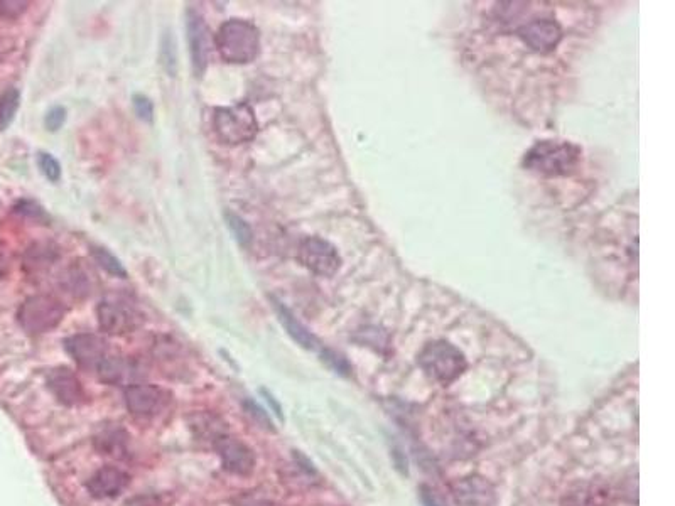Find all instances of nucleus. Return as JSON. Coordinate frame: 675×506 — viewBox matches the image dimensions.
I'll return each mask as SVG.
<instances>
[{"mask_svg": "<svg viewBox=\"0 0 675 506\" xmlns=\"http://www.w3.org/2000/svg\"><path fill=\"white\" fill-rule=\"evenodd\" d=\"M583 149L567 140H539L525 152V169L546 178H561L576 173Z\"/></svg>", "mask_w": 675, "mask_h": 506, "instance_id": "obj_1", "label": "nucleus"}, {"mask_svg": "<svg viewBox=\"0 0 675 506\" xmlns=\"http://www.w3.org/2000/svg\"><path fill=\"white\" fill-rule=\"evenodd\" d=\"M213 43L223 61L232 65H247L259 56V29L252 22L230 19L216 31Z\"/></svg>", "mask_w": 675, "mask_h": 506, "instance_id": "obj_2", "label": "nucleus"}, {"mask_svg": "<svg viewBox=\"0 0 675 506\" xmlns=\"http://www.w3.org/2000/svg\"><path fill=\"white\" fill-rule=\"evenodd\" d=\"M419 367L434 382L449 385L466 372L468 361L459 348L449 341L438 340L427 343L422 348L419 353Z\"/></svg>", "mask_w": 675, "mask_h": 506, "instance_id": "obj_3", "label": "nucleus"}, {"mask_svg": "<svg viewBox=\"0 0 675 506\" xmlns=\"http://www.w3.org/2000/svg\"><path fill=\"white\" fill-rule=\"evenodd\" d=\"M213 129L223 144L240 146L252 142L257 137L259 122L252 105L240 102L232 107L216 108L213 115Z\"/></svg>", "mask_w": 675, "mask_h": 506, "instance_id": "obj_4", "label": "nucleus"}, {"mask_svg": "<svg viewBox=\"0 0 675 506\" xmlns=\"http://www.w3.org/2000/svg\"><path fill=\"white\" fill-rule=\"evenodd\" d=\"M66 309L60 299L49 294L27 297L17 311V321L29 334L53 331L65 319Z\"/></svg>", "mask_w": 675, "mask_h": 506, "instance_id": "obj_5", "label": "nucleus"}, {"mask_svg": "<svg viewBox=\"0 0 675 506\" xmlns=\"http://www.w3.org/2000/svg\"><path fill=\"white\" fill-rule=\"evenodd\" d=\"M97 318L100 329L107 334L122 336L141 328L144 314L124 297H107L97 307Z\"/></svg>", "mask_w": 675, "mask_h": 506, "instance_id": "obj_6", "label": "nucleus"}, {"mask_svg": "<svg viewBox=\"0 0 675 506\" xmlns=\"http://www.w3.org/2000/svg\"><path fill=\"white\" fill-rule=\"evenodd\" d=\"M297 259L319 277H333L341 267L340 253L335 245L319 237L304 238L297 250Z\"/></svg>", "mask_w": 675, "mask_h": 506, "instance_id": "obj_7", "label": "nucleus"}, {"mask_svg": "<svg viewBox=\"0 0 675 506\" xmlns=\"http://www.w3.org/2000/svg\"><path fill=\"white\" fill-rule=\"evenodd\" d=\"M171 400L164 388L151 383H135L124 390L125 407L137 419H152L166 409Z\"/></svg>", "mask_w": 675, "mask_h": 506, "instance_id": "obj_8", "label": "nucleus"}, {"mask_svg": "<svg viewBox=\"0 0 675 506\" xmlns=\"http://www.w3.org/2000/svg\"><path fill=\"white\" fill-rule=\"evenodd\" d=\"M211 447L222 461V468L227 473L235 474V476H249L254 473V451L237 437L225 434Z\"/></svg>", "mask_w": 675, "mask_h": 506, "instance_id": "obj_9", "label": "nucleus"}, {"mask_svg": "<svg viewBox=\"0 0 675 506\" xmlns=\"http://www.w3.org/2000/svg\"><path fill=\"white\" fill-rule=\"evenodd\" d=\"M65 350L78 367L97 370L108 356V343L98 334H73L70 338H66Z\"/></svg>", "mask_w": 675, "mask_h": 506, "instance_id": "obj_10", "label": "nucleus"}, {"mask_svg": "<svg viewBox=\"0 0 675 506\" xmlns=\"http://www.w3.org/2000/svg\"><path fill=\"white\" fill-rule=\"evenodd\" d=\"M186 34H188L189 56L196 76H203L210 60V29L200 12L189 9L186 14Z\"/></svg>", "mask_w": 675, "mask_h": 506, "instance_id": "obj_11", "label": "nucleus"}, {"mask_svg": "<svg viewBox=\"0 0 675 506\" xmlns=\"http://www.w3.org/2000/svg\"><path fill=\"white\" fill-rule=\"evenodd\" d=\"M520 41L535 53H552L562 41V27L554 19H534L517 29Z\"/></svg>", "mask_w": 675, "mask_h": 506, "instance_id": "obj_12", "label": "nucleus"}, {"mask_svg": "<svg viewBox=\"0 0 675 506\" xmlns=\"http://www.w3.org/2000/svg\"><path fill=\"white\" fill-rule=\"evenodd\" d=\"M454 503L458 506H497L498 495L490 481L473 474L451 486Z\"/></svg>", "mask_w": 675, "mask_h": 506, "instance_id": "obj_13", "label": "nucleus"}, {"mask_svg": "<svg viewBox=\"0 0 675 506\" xmlns=\"http://www.w3.org/2000/svg\"><path fill=\"white\" fill-rule=\"evenodd\" d=\"M130 485L127 471L117 466H103L97 469L87 481V490L97 500H112L122 495Z\"/></svg>", "mask_w": 675, "mask_h": 506, "instance_id": "obj_14", "label": "nucleus"}, {"mask_svg": "<svg viewBox=\"0 0 675 506\" xmlns=\"http://www.w3.org/2000/svg\"><path fill=\"white\" fill-rule=\"evenodd\" d=\"M98 377L108 385H135L142 377V368L137 361L125 358V356H110L100 363L97 368Z\"/></svg>", "mask_w": 675, "mask_h": 506, "instance_id": "obj_15", "label": "nucleus"}, {"mask_svg": "<svg viewBox=\"0 0 675 506\" xmlns=\"http://www.w3.org/2000/svg\"><path fill=\"white\" fill-rule=\"evenodd\" d=\"M49 392L66 407H75L85 402V390L75 373L68 368H56L48 375Z\"/></svg>", "mask_w": 675, "mask_h": 506, "instance_id": "obj_16", "label": "nucleus"}, {"mask_svg": "<svg viewBox=\"0 0 675 506\" xmlns=\"http://www.w3.org/2000/svg\"><path fill=\"white\" fill-rule=\"evenodd\" d=\"M615 491L601 481H588L566 491L564 506H613Z\"/></svg>", "mask_w": 675, "mask_h": 506, "instance_id": "obj_17", "label": "nucleus"}, {"mask_svg": "<svg viewBox=\"0 0 675 506\" xmlns=\"http://www.w3.org/2000/svg\"><path fill=\"white\" fill-rule=\"evenodd\" d=\"M188 426L198 441L208 442L210 446H213L220 437L230 434L227 422L213 412H195L189 415Z\"/></svg>", "mask_w": 675, "mask_h": 506, "instance_id": "obj_18", "label": "nucleus"}, {"mask_svg": "<svg viewBox=\"0 0 675 506\" xmlns=\"http://www.w3.org/2000/svg\"><path fill=\"white\" fill-rule=\"evenodd\" d=\"M270 301H272V307L276 311L277 319L281 321L282 326H284V329H286L287 334L291 336L292 340L296 341L297 345L306 348V350H318L319 341L316 340V336L303 323H299L296 316L281 301H277L274 297H270Z\"/></svg>", "mask_w": 675, "mask_h": 506, "instance_id": "obj_19", "label": "nucleus"}, {"mask_svg": "<svg viewBox=\"0 0 675 506\" xmlns=\"http://www.w3.org/2000/svg\"><path fill=\"white\" fill-rule=\"evenodd\" d=\"M58 259V248L51 243H36L29 248L24 259L27 274L39 275L49 270V267Z\"/></svg>", "mask_w": 675, "mask_h": 506, "instance_id": "obj_20", "label": "nucleus"}, {"mask_svg": "<svg viewBox=\"0 0 675 506\" xmlns=\"http://www.w3.org/2000/svg\"><path fill=\"white\" fill-rule=\"evenodd\" d=\"M159 61H161L162 68L169 76L174 78L178 75V44H176L173 31H166L162 36Z\"/></svg>", "mask_w": 675, "mask_h": 506, "instance_id": "obj_21", "label": "nucleus"}, {"mask_svg": "<svg viewBox=\"0 0 675 506\" xmlns=\"http://www.w3.org/2000/svg\"><path fill=\"white\" fill-rule=\"evenodd\" d=\"M65 284L68 291L75 296H88L92 292V277L87 269H83L81 265H71L68 272H66Z\"/></svg>", "mask_w": 675, "mask_h": 506, "instance_id": "obj_22", "label": "nucleus"}, {"mask_svg": "<svg viewBox=\"0 0 675 506\" xmlns=\"http://www.w3.org/2000/svg\"><path fill=\"white\" fill-rule=\"evenodd\" d=\"M21 105V93L17 88H7L0 95V130H6L16 117L17 110Z\"/></svg>", "mask_w": 675, "mask_h": 506, "instance_id": "obj_23", "label": "nucleus"}, {"mask_svg": "<svg viewBox=\"0 0 675 506\" xmlns=\"http://www.w3.org/2000/svg\"><path fill=\"white\" fill-rule=\"evenodd\" d=\"M125 441H127V436L124 432L119 431V429H112V431L102 432V436L95 439V444H97L98 451H102V454L122 456L127 451Z\"/></svg>", "mask_w": 675, "mask_h": 506, "instance_id": "obj_24", "label": "nucleus"}, {"mask_svg": "<svg viewBox=\"0 0 675 506\" xmlns=\"http://www.w3.org/2000/svg\"><path fill=\"white\" fill-rule=\"evenodd\" d=\"M90 250H92L93 260H95L107 274L114 275V277H120V279H127V270H125L124 264L115 257L114 253L108 252L107 248L103 247H92Z\"/></svg>", "mask_w": 675, "mask_h": 506, "instance_id": "obj_25", "label": "nucleus"}, {"mask_svg": "<svg viewBox=\"0 0 675 506\" xmlns=\"http://www.w3.org/2000/svg\"><path fill=\"white\" fill-rule=\"evenodd\" d=\"M225 220H227L228 228H230V232H232L233 237L237 240L238 245L249 247L252 240H254V232H252L249 223L243 220L242 216L235 215V213H227Z\"/></svg>", "mask_w": 675, "mask_h": 506, "instance_id": "obj_26", "label": "nucleus"}, {"mask_svg": "<svg viewBox=\"0 0 675 506\" xmlns=\"http://www.w3.org/2000/svg\"><path fill=\"white\" fill-rule=\"evenodd\" d=\"M38 166L43 173L44 178L48 179L49 183H58L61 179L60 162L56 161L48 152H39Z\"/></svg>", "mask_w": 675, "mask_h": 506, "instance_id": "obj_27", "label": "nucleus"}, {"mask_svg": "<svg viewBox=\"0 0 675 506\" xmlns=\"http://www.w3.org/2000/svg\"><path fill=\"white\" fill-rule=\"evenodd\" d=\"M321 360L328 365V367L333 368L336 373H340V375H350L351 373V367L350 363L346 361V358H343V356L338 355L336 351H331V350H323L321 351Z\"/></svg>", "mask_w": 675, "mask_h": 506, "instance_id": "obj_28", "label": "nucleus"}, {"mask_svg": "<svg viewBox=\"0 0 675 506\" xmlns=\"http://www.w3.org/2000/svg\"><path fill=\"white\" fill-rule=\"evenodd\" d=\"M243 407H245V412H247L257 424H260L262 429L274 431V426H272V420L269 419V415L265 414V410L262 409L260 405L255 404L254 400H245V402H243Z\"/></svg>", "mask_w": 675, "mask_h": 506, "instance_id": "obj_29", "label": "nucleus"}, {"mask_svg": "<svg viewBox=\"0 0 675 506\" xmlns=\"http://www.w3.org/2000/svg\"><path fill=\"white\" fill-rule=\"evenodd\" d=\"M132 103H134L135 115L144 122L151 124L154 120V105H152L151 100L146 95H134Z\"/></svg>", "mask_w": 675, "mask_h": 506, "instance_id": "obj_30", "label": "nucleus"}, {"mask_svg": "<svg viewBox=\"0 0 675 506\" xmlns=\"http://www.w3.org/2000/svg\"><path fill=\"white\" fill-rule=\"evenodd\" d=\"M66 122V108L53 107L49 110L46 117H44V125L49 132H58V130L65 125Z\"/></svg>", "mask_w": 675, "mask_h": 506, "instance_id": "obj_31", "label": "nucleus"}, {"mask_svg": "<svg viewBox=\"0 0 675 506\" xmlns=\"http://www.w3.org/2000/svg\"><path fill=\"white\" fill-rule=\"evenodd\" d=\"M27 2H17V0H0V17L6 19H16L26 12Z\"/></svg>", "mask_w": 675, "mask_h": 506, "instance_id": "obj_32", "label": "nucleus"}, {"mask_svg": "<svg viewBox=\"0 0 675 506\" xmlns=\"http://www.w3.org/2000/svg\"><path fill=\"white\" fill-rule=\"evenodd\" d=\"M235 506H281L276 501L269 500V498H262V496L254 495V493H243V495L235 498Z\"/></svg>", "mask_w": 675, "mask_h": 506, "instance_id": "obj_33", "label": "nucleus"}, {"mask_svg": "<svg viewBox=\"0 0 675 506\" xmlns=\"http://www.w3.org/2000/svg\"><path fill=\"white\" fill-rule=\"evenodd\" d=\"M422 506H448L443 496L438 491L432 490L431 486H421Z\"/></svg>", "mask_w": 675, "mask_h": 506, "instance_id": "obj_34", "label": "nucleus"}, {"mask_svg": "<svg viewBox=\"0 0 675 506\" xmlns=\"http://www.w3.org/2000/svg\"><path fill=\"white\" fill-rule=\"evenodd\" d=\"M16 211L21 215L36 218V220H46V213H44L43 208H39L36 203H31V201H21L19 206H16Z\"/></svg>", "mask_w": 675, "mask_h": 506, "instance_id": "obj_35", "label": "nucleus"}, {"mask_svg": "<svg viewBox=\"0 0 675 506\" xmlns=\"http://www.w3.org/2000/svg\"><path fill=\"white\" fill-rule=\"evenodd\" d=\"M7 272V262L6 259H4V255L0 253V279L6 275Z\"/></svg>", "mask_w": 675, "mask_h": 506, "instance_id": "obj_36", "label": "nucleus"}]
</instances>
